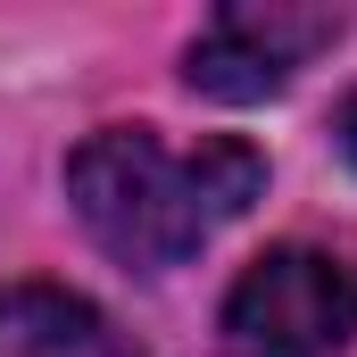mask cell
I'll return each mask as SVG.
<instances>
[{
  "label": "cell",
  "instance_id": "cell-1",
  "mask_svg": "<svg viewBox=\"0 0 357 357\" xmlns=\"http://www.w3.org/2000/svg\"><path fill=\"white\" fill-rule=\"evenodd\" d=\"M258 191H266V158L250 142L167 150L150 125H100L67 158V199H75L84 233L133 274L183 266L216 225L250 216Z\"/></svg>",
  "mask_w": 357,
  "mask_h": 357
},
{
  "label": "cell",
  "instance_id": "cell-2",
  "mask_svg": "<svg viewBox=\"0 0 357 357\" xmlns=\"http://www.w3.org/2000/svg\"><path fill=\"white\" fill-rule=\"evenodd\" d=\"M349 341H357V274L307 241L250 258L216 316L225 357H341Z\"/></svg>",
  "mask_w": 357,
  "mask_h": 357
},
{
  "label": "cell",
  "instance_id": "cell-3",
  "mask_svg": "<svg viewBox=\"0 0 357 357\" xmlns=\"http://www.w3.org/2000/svg\"><path fill=\"white\" fill-rule=\"evenodd\" d=\"M333 42H341V8H282V0L216 8L183 50V84L208 100H266Z\"/></svg>",
  "mask_w": 357,
  "mask_h": 357
},
{
  "label": "cell",
  "instance_id": "cell-4",
  "mask_svg": "<svg viewBox=\"0 0 357 357\" xmlns=\"http://www.w3.org/2000/svg\"><path fill=\"white\" fill-rule=\"evenodd\" d=\"M0 357H133V349L84 291L17 282V291H0Z\"/></svg>",
  "mask_w": 357,
  "mask_h": 357
},
{
  "label": "cell",
  "instance_id": "cell-5",
  "mask_svg": "<svg viewBox=\"0 0 357 357\" xmlns=\"http://www.w3.org/2000/svg\"><path fill=\"white\" fill-rule=\"evenodd\" d=\"M333 142H341V158L357 167V91L341 100V116H333Z\"/></svg>",
  "mask_w": 357,
  "mask_h": 357
}]
</instances>
